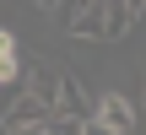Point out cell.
Masks as SVG:
<instances>
[{
	"label": "cell",
	"mask_w": 146,
	"mask_h": 135,
	"mask_svg": "<svg viewBox=\"0 0 146 135\" xmlns=\"http://www.w3.org/2000/svg\"><path fill=\"white\" fill-rule=\"evenodd\" d=\"M22 87L54 108V87H60V70H54V65H27V70H22Z\"/></svg>",
	"instance_id": "obj_5"
},
{
	"label": "cell",
	"mask_w": 146,
	"mask_h": 135,
	"mask_svg": "<svg viewBox=\"0 0 146 135\" xmlns=\"http://www.w3.org/2000/svg\"><path fill=\"white\" fill-rule=\"evenodd\" d=\"M22 81V49H16V32L0 27V87Z\"/></svg>",
	"instance_id": "obj_6"
},
{
	"label": "cell",
	"mask_w": 146,
	"mask_h": 135,
	"mask_svg": "<svg viewBox=\"0 0 146 135\" xmlns=\"http://www.w3.org/2000/svg\"><path fill=\"white\" fill-rule=\"evenodd\" d=\"M54 114H60V119H87V114H92V97H87L81 81L65 76V70H60V87H54Z\"/></svg>",
	"instance_id": "obj_4"
},
{
	"label": "cell",
	"mask_w": 146,
	"mask_h": 135,
	"mask_svg": "<svg viewBox=\"0 0 146 135\" xmlns=\"http://www.w3.org/2000/svg\"><path fill=\"white\" fill-rule=\"evenodd\" d=\"M130 27H135V16L125 0H98V43H119Z\"/></svg>",
	"instance_id": "obj_3"
},
{
	"label": "cell",
	"mask_w": 146,
	"mask_h": 135,
	"mask_svg": "<svg viewBox=\"0 0 146 135\" xmlns=\"http://www.w3.org/2000/svg\"><path fill=\"white\" fill-rule=\"evenodd\" d=\"M92 119H103L108 130H119V135H135V108H130L125 92H103L92 103Z\"/></svg>",
	"instance_id": "obj_2"
},
{
	"label": "cell",
	"mask_w": 146,
	"mask_h": 135,
	"mask_svg": "<svg viewBox=\"0 0 146 135\" xmlns=\"http://www.w3.org/2000/svg\"><path fill=\"white\" fill-rule=\"evenodd\" d=\"M33 5H38V11H54V5H60V0H33Z\"/></svg>",
	"instance_id": "obj_10"
},
{
	"label": "cell",
	"mask_w": 146,
	"mask_h": 135,
	"mask_svg": "<svg viewBox=\"0 0 146 135\" xmlns=\"http://www.w3.org/2000/svg\"><path fill=\"white\" fill-rule=\"evenodd\" d=\"M43 119H54V108H49L43 97H33L27 87H16V92L0 103V124H5V130H16V124H43Z\"/></svg>",
	"instance_id": "obj_1"
},
{
	"label": "cell",
	"mask_w": 146,
	"mask_h": 135,
	"mask_svg": "<svg viewBox=\"0 0 146 135\" xmlns=\"http://www.w3.org/2000/svg\"><path fill=\"white\" fill-rule=\"evenodd\" d=\"M76 124H81V119H60V114H54V119L43 124V135H76Z\"/></svg>",
	"instance_id": "obj_7"
},
{
	"label": "cell",
	"mask_w": 146,
	"mask_h": 135,
	"mask_svg": "<svg viewBox=\"0 0 146 135\" xmlns=\"http://www.w3.org/2000/svg\"><path fill=\"white\" fill-rule=\"evenodd\" d=\"M76 135H119V130H108V124H103V119H92V114H87V119H81V124H76Z\"/></svg>",
	"instance_id": "obj_8"
},
{
	"label": "cell",
	"mask_w": 146,
	"mask_h": 135,
	"mask_svg": "<svg viewBox=\"0 0 146 135\" xmlns=\"http://www.w3.org/2000/svg\"><path fill=\"white\" fill-rule=\"evenodd\" d=\"M49 124V119H43ZM43 124H16V130H5V135H43Z\"/></svg>",
	"instance_id": "obj_9"
}]
</instances>
